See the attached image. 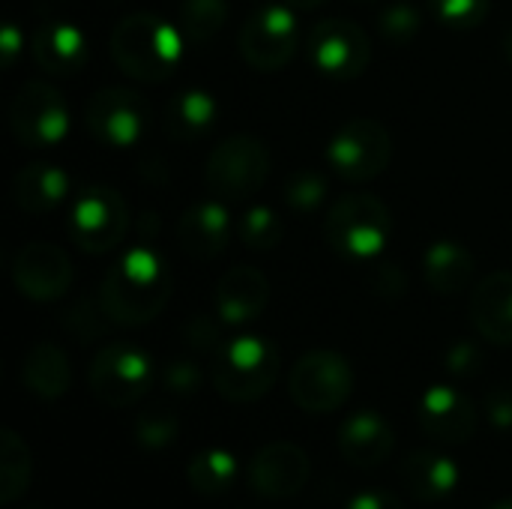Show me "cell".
<instances>
[{
    "mask_svg": "<svg viewBox=\"0 0 512 509\" xmlns=\"http://www.w3.org/2000/svg\"><path fill=\"white\" fill-rule=\"evenodd\" d=\"M171 300V270L165 258L150 246L138 243L126 249L105 273L99 285V309L111 324L141 327L159 318Z\"/></svg>",
    "mask_w": 512,
    "mask_h": 509,
    "instance_id": "obj_1",
    "label": "cell"
},
{
    "mask_svg": "<svg viewBox=\"0 0 512 509\" xmlns=\"http://www.w3.org/2000/svg\"><path fill=\"white\" fill-rule=\"evenodd\" d=\"M111 57L114 63L138 81H165L177 72L183 60V36L174 24L153 12L126 15L111 33Z\"/></svg>",
    "mask_w": 512,
    "mask_h": 509,
    "instance_id": "obj_2",
    "label": "cell"
},
{
    "mask_svg": "<svg viewBox=\"0 0 512 509\" xmlns=\"http://www.w3.org/2000/svg\"><path fill=\"white\" fill-rule=\"evenodd\" d=\"M282 372V357L270 339H228L213 360V387L228 402H258L273 390Z\"/></svg>",
    "mask_w": 512,
    "mask_h": 509,
    "instance_id": "obj_3",
    "label": "cell"
},
{
    "mask_svg": "<svg viewBox=\"0 0 512 509\" xmlns=\"http://www.w3.org/2000/svg\"><path fill=\"white\" fill-rule=\"evenodd\" d=\"M390 228L393 219L384 201L366 192L342 195L324 219V240L345 261H372L384 252Z\"/></svg>",
    "mask_w": 512,
    "mask_h": 509,
    "instance_id": "obj_4",
    "label": "cell"
},
{
    "mask_svg": "<svg viewBox=\"0 0 512 509\" xmlns=\"http://www.w3.org/2000/svg\"><path fill=\"white\" fill-rule=\"evenodd\" d=\"M273 159L261 138L255 135H231L207 156L204 186L225 201L252 198L264 180L270 177Z\"/></svg>",
    "mask_w": 512,
    "mask_h": 509,
    "instance_id": "obj_5",
    "label": "cell"
},
{
    "mask_svg": "<svg viewBox=\"0 0 512 509\" xmlns=\"http://www.w3.org/2000/svg\"><path fill=\"white\" fill-rule=\"evenodd\" d=\"M69 105L63 93L48 81H27L18 87L9 105V129L18 144L30 150H48L66 141L69 135Z\"/></svg>",
    "mask_w": 512,
    "mask_h": 509,
    "instance_id": "obj_6",
    "label": "cell"
},
{
    "mask_svg": "<svg viewBox=\"0 0 512 509\" xmlns=\"http://www.w3.org/2000/svg\"><path fill=\"white\" fill-rule=\"evenodd\" d=\"M288 393L306 414H333L354 393V369L336 351H309L294 363Z\"/></svg>",
    "mask_w": 512,
    "mask_h": 509,
    "instance_id": "obj_7",
    "label": "cell"
},
{
    "mask_svg": "<svg viewBox=\"0 0 512 509\" xmlns=\"http://www.w3.org/2000/svg\"><path fill=\"white\" fill-rule=\"evenodd\" d=\"M129 231V210L111 186H87L69 210V237L87 255L114 252Z\"/></svg>",
    "mask_w": 512,
    "mask_h": 509,
    "instance_id": "obj_8",
    "label": "cell"
},
{
    "mask_svg": "<svg viewBox=\"0 0 512 509\" xmlns=\"http://www.w3.org/2000/svg\"><path fill=\"white\" fill-rule=\"evenodd\" d=\"M90 393L108 408H129L153 384V363L150 357L126 342H114L96 351L90 372H87Z\"/></svg>",
    "mask_w": 512,
    "mask_h": 509,
    "instance_id": "obj_9",
    "label": "cell"
},
{
    "mask_svg": "<svg viewBox=\"0 0 512 509\" xmlns=\"http://www.w3.org/2000/svg\"><path fill=\"white\" fill-rule=\"evenodd\" d=\"M393 159V138L390 132L369 117L348 120L336 129L327 147L330 168L348 183H369L387 171Z\"/></svg>",
    "mask_w": 512,
    "mask_h": 509,
    "instance_id": "obj_10",
    "label": "cell"
},
{
    "mask_svg": "<svg viewBox=\"0 0 512 509\" xmlns=\"http://www.w3.org/2000/svg\"><path fill=\"white\" fill-rule=\"evenodd\" d=\"M84 123L90 138H96L102 147L129 150L144 138L150 126V108L141 93L129 87H102L90 96L84 108Z\"/></svg>",
    "mask_w": 512,
    "mask_h": 509,
    "instance_id": "obj_11",
    "label": "cell"
},
{
    "mask_svg": "<svg viewBox=\"0 0 512 509\" xmlns=\"http://www.w3.org/2000/svg\"><path fill=\"white\" fill-rule=\"evenodd\" d=\"M300 45V27L291 6L264 3L240 30V54L258 72H279L291 63Z\"/></svg>",
    "mask_w": 512,
    "mask_h": 509,
    "instance_id": "obj_12",
    "label": "cell"
},
{
    "mask_svg": "<svg viewBox=\"0 0 512 509\" xmlns=\"http://www.w3.org/2000/svg\"><path fill=\"white\" fill-rule=\"evenodd\" d=\"M372 60V42L366 30L348 18L318 21L309 33V63L336 81H351L366 72Z\"/></svg>",
    "mask_w": 512,
    "mask_h": 509,
    "instance_id": "obj_13",
    "label": "cell"
},
{
    "mask_svg": "<svg viewBox=\"0 0 512 509\" xmlns=\"http://www.w3.org/2000/svg\"><path fill=\"white\" fill-rule=\"evenodd\" d=\"M12 282H15L18 294H24L33 303L60 300L72 285L69 255L54 243L33 240L18 249V255L12 261Z\"/></svg>",
    "mask_w": 512,
    "mask_h": 509,
    "instance_id": "obj_14",
    "label": "cell"
},
{
    "mask_svg": "<svg viewBox=\"0 0 512 509\" xmlns=\"http://www.w3.org/2000/svg\"><path fill=\"white\" fill-rule=\"evenodd\" d=\"M309 456L303 447L291 444V441H276L261 447L252 462H249V486L258 498L267 501H285L303 492L306 480H309Z\"/></svg>",
    "mask_w": 512,
    "mask_h": 509,
    "instance_id": "obj_15",
    "label": "cell"
},
{
    "mask_svg": "<svg viewBox=\"0 0 512 509\" xmlns=\"http://www.w3.org/2000/svg\"><path fill=\"white\" fill-rule=\"evenodd\" d=\"M420 429L438 444H465L477 432V408L456 387H429L417 405Z\"/></svg>",
    "mask_w": 512,
    "mask_h": 509,
    "instance_id": "obj_16",
    "label": "cell"
},
{
    "mask_svg": "<svg viewBox=\"0 0 512 509\" xmlns=\"http://www.w3.org/2000/svg\"><path fill=\"white\" fill-rule=\"evenodd\" d=\"M216 315L222 324L237 327L264 315L270 303V279L255 267H231L216 282Z\"/></svg>",
    "mask_w": 512,
    "mask_h": 509,
    "instance_id": "obj_17",
    "label": "cell"
},
{
    "mask_svg": "<svg viewBox=\"0 0 512 509\" xmlns=\"http://www.w3.org/2000/svg\"><path fill=\"white\" fill-rule=\"evenodd\" d=\"M231 240V216L219 201L192 204L177 222V243L195 261H213Z\"/></svg>",
    "mask_w": 512,
    "mask_h": 509,
    "instance_id": "obj_18",
    "label": "cell"
},
{
    "mask_svg": "<svg viewBox=\"0 0 512 509\" xmlns=\"http://www.w3.org/2000/svg\"><path fill=\"white\" fill-rule=\"evenodd\" d=\"M396 447V435L384 417L375 411H360L351 420L342 423L339 429V453L348 465L354 468H378L390 459Z\"/></svg>",
    "mask_w": 512,
    "mask_h": 509,
    "instance_id": "obj_19",
    "label": "cell"
},
{
    "mask_svg": "<svg viewBox=\"0 0 512 509\" xmlns=\"http://www.w3.org/2000/svg\"><path fill=\"white\" fill-rule=\"evenodd\" d=\"M30 51L42 72L75 75L78 69H84V63L90 57V42L81 27L66 24V21H51L33 33Z\"/></svg>",
    "mask_w": 512,
    "mask_h": 509,
    "instance_id": "obj_20",
    "label": "cell"
},
{
    "mask_svg": "<svg viewBox=\"0 0 512 509\" xmlns=\"http://www.w3.org/2000/svg\"><path fill=\"white\" fill-rule=\"evenodd\" d=\"M471 321L492 345H512V273H489L471 297Z\"/></svg>",
    "mask_w": 512,
    "mask_h": 509,
    "instance_id": "obj_21",
    "label": "cell"
},
{
    "mask_svg": "<svg viewBox=\"0 0 512 509\" xmlns=\"http://www.w3.org/2000/svg\"><path fill=\"white\" fill-rule=\"evenodd\" d=\"M69 186L72 180L60 165L33 162L12 177V201L18 204V210L30 216H42L66 201Z\"/></svg>",
    "mask_w": 512,
    "mask_h": 509,
    "instance_id": "obj_22",
    "label": "cell"
},
{
    "mask_svg": "<svg viewBox=\"0 0 512 509\" xmlns=\"http://www.w3.org/2000/svg\"><path fill=\"white\" fill-rule=\"evenodd\" d=\"M402 483L414 501H444L459 486V465L435 450H417L402 465Z\"/></svg>",
    "mask_w": 512,
    "mask_h": 509,
    "instance_id": "obj_23",
    "label": "cell"
},
{
    "mask_svg": "<svg viewBox=\"0 0 512 509\" xmlns=\"http://www.w3.org/2000/svg\"><path fill=\"white\" fill-rule=\"evenodd\" d=\"M21 384L42 402H57L72 384L69 357L54 342H39L21 363Z\"/></svg>",
    "mask_w": 512,
    "mask_h": 509,
    "instance_id": "obj_24",
    "label": "cell"
},
{
    "mask_svg": "<svg viewBox=\"0 0 512 509\" xmlns=\"http://www.w3.org/2000/svg\"><path fill=\"white\" fill-rule=\"evenodd\" d=\"M423 276L426 285L441 297L462 294L474 282V258L462 243L438 240L423 255Z\"/></svg>",
    "mask_w": 512,
    "mask_h": 509,
    "instance_id": "obj_25",
    "label": "cell"
},
{
    "mask_svg": "<svg viewBox=\"0 0 512 509\" xmlns=\"http://www.w3.org/2000/svg\"><path fill=\"white\" fill-rule=\"evenodd\" d=\"M216 117H219L216 96L201 90V87H189V90H180L168 102V108H165V132L174 141H183V144L198 141L216 126Z\"/></svg>",
    "mask_w": 512,
    "mask_h": 509,
    "instance_id": "obj_26",
    "label": "cell"
},
{
    "mask_svg": "<svg viewBox=\"0 0 512 509\" xmlns=\"http://www.w3.org/2000/svg\"><path fill=\"white\" fill-rule=\"evenodd\" d=\"M240 462L231 450H204L189 462V486L204 498L225 495L237 480Z\"/></svg>",
    "mask_w": 512,
    "mask_h": 509,
    "instance_id": "obj_27",
    "label": "cell"
},
{
    "mask_svg": "<svg viewBox=\"0 0 512 509\" xmlns=\"http://www.w3.org/2000/svg\"><path fill=\"white\" fill-rule=\"evenodd\" d=\"M30 450L27 444L12 432V429H3L0 432V504L9 507L15 504L27 486H30Z\"/></svg>",
    "mask_w": 512,
    "mask_h": 509,
    "instance_id": "obj_28",
    "label": "cell"
},
{
    "mask_svg": "<svg viewBox=\"0 0 512 509\" xmlns=\"http://www.w3.org/2000/svg\"><path fill=\"white\" fill-rule=\"evenodd\" d=\"M228 21V0H183L180 3V27L183 33L204 45L210 42Z\"/></svg>",
    "mask_w": 512,
    "mask_h": 509,
    "instance_id": "obj_29",
    "label": "cell"
},
{
    "mask_svg": "<svg viewBox=\"0 0 512 509\" xmlns=\"http://www.w3.org/2000/svg\"><path fill=\"white\" fill-rule=\"evenodd\" d=\"M285 225L270 207H249L240 219V240L252 252H270L282 243Z\"/></svg>",
    "mask_w": 512,
    "mask_h": 509,
    "instance_id": "obj_30",
    "label": "cell"
},
{
    "mask_svg": "<svg viewBox=\"0 0 512 509\" xmlns=\"http://www.w3.org/2000/svg\"><path fill=\"white\" fill-rule=\"evenodd\" d=\"M324 198H327V177L321 171L300 168L285 180V204L300 216L315 213L324 204Z\"/></svg>",
    "mask_w": 512,
    "mask_h": 509,
    "instance_id": "obj_31",
    "label": "cell"
},
{
    "mask_svg": "<svg viewBox=\"0 0 512 509\" xmlns=\"http://www.w3.org/2000/svg\"><path fill=\"white\" fill-rule=\"evenodd\" d=\"M180 435V423L174 414L162 411V408H153L147 411L144 417H138L135 423V444L144 450V453H162L168 447H174Z\"/></svg>",
    "mask_w": 512,
    "mask_h": 509,
    "instance_id": "obj_32",
    "label": "cell"
},
{
    "mask_svg": "<svg viewBox=\"0 0 512 509\" xmlns=\"http://www.w3.org/2000/svg\"><path fill=\"white\" fill-rule=\"evenodd\" d=\"M420 24H423L420 12H417L411 3H405V0L384 6V12L378 15V30H381V36H384L390 45H396V48H399V45H408V42L420 33Z\"/></svg>",
    "mask_w": 512,
    "mask_h": 509,
    "instance_id": "obj_33",
    "label": "cell"
},
{
    "mask_svg": "<svg viewBox=\"0 0 512 509\" xmlns=\"http://www.w3.org/2000/svg\"><path fill=\"white\" fill-rule=\"evenodd\" d=\"M435 18L450 30H471L486 21L489 0H429Z\"/></svg>",
    "mask_w": 512,
    "mask_h": 509,
    "instance_id": "obj_34",
    "label": "cell"
},
{
    "mask_svg": "<svg viewBox=\"0 0 512 509\" xmlns=\"http://www.w3.org/2000/svg\"><path fill=\"white\" fill-rule=\"evenodd\" d=\"M162 384L174 396H192L201 387V369L192 360H171L162 372Z\"/></svg>",
    "mask_w": 512,
    "mask_h": 509,
    "instance_id": "obj_35",
    "label": "cell"
},
{
    "mask_svg": "<svg viewBox=\"0 0 512 509\" xmlns=\"http://www.w3.org/2000/svg\"><path fill=\"white\" fill-rule=\"evenodd\" d=\"M444 366H447V372L456 375V378H474V375L483 369V354H480V348L471 345V342H456V345L447 351Z\"/></svg>",
    "mask_w": 512,
    "mask_h": 509,
    "instance_id": "obj_36",
    "label": "cell"
},
{
    "mask_svg": "<svg viewBox=\"0 0 512 509\" xmlns=\"http://www.w3.org/2000/svg\"><path fill=\"white\" fill-rule=\"evenodd\" d=\"M183 336H186V342H189L192 348H198V351H219V348L225 345V342L219 339V327H216V321H213V318H207V315L192 318V321L186 324Z\"/></svg>",
    "mask_w": 512,
    "mask_h": 509,
    "instance_id": "obj_37",
    "label": "cell"
},
{
    "mask_svg": "<svg viewBox=\"0 0 512 509\" xmlns=\"http://www.w3.org/2000/svg\"><path fill=\"white\" fill-rule=\"evenodd\" d=\"M486 417L495 429H512V384H498L486 396Z\"/></svg>",
    "mask_w": 512,
    "mask_h": 509,
    "instance_id": "obj_38",
    "label": "cell"
},
{
    "mask_svg": "<svg viewBox=\"0 0 512 509\" xmlns=\"http://www.w3.org/2000/svg\"><path fill=\"white\" fill-rule=\"evenodd\" d=\"M21 48H24L21 30H18L15 24H3V30H0V60H3L6 66H12L15 57L21 54Z\"/></svg>",
    "mask_w": 512,
    "mask_h": 509,
    "instance_id": "obj_39",
    "label": "cell"
},
{
    "mask_svg": "<svg viewBox=\"0 0 512 509\" xmlns=\"http://www.w3.org/2000/svg\"><path fill=\"white\" fill-rule=\"evenodd\" d=\"M348 509H405L402 507V501L396 498V495H390V492H363V495H357Z\"/></svg>",
    "mask_w": 512,
    "mask_h": 509,
    "instance_id": "obj_40",
    "label": "cell"
},
{
    "mask_svg": "<svg viewBox=\"0 0 512 509\" xmlns=\"http://www.w3.org/2000/svg\"><path fill=\"white\" fill-rule=\"evenodd\" d=\"M324 3L327 0H288V6H294V9H318Z\"/></svg>",
    "mask_w": 512,
    "mask_h": 509,
    "instance_id": "obj_41",
    "label": "cell"
},
{
    "mask_svg": "<svg viewBox=\"0 0 512 509\" xmlns=\"http://www.w3.org/2000/svg\"><path fill=\"white\" fill-rule=\"evenodd\" d=\"M504 57L510 60V66H512V27L504 33Z\"/></svg>",
    "mask_w": 512,
    "mask_h": 509,
    "instance_id": "obj_42",
    "label": "cell"
},
{
    "mask_svg": "<svg viewBox=\"0 0 512 509\" xmlns=\"http://www.w3.org/2000/svg\"><path fill=\"white\" fill-rule=\"evenodd\" d=\"M495 509H512V498H510V501H501V504H498Z\"/></svg>",
    "mask_w": 512,
    "mask_h": 509,
    "instance_id": "obj_43",
    "label": "cell"
},
{
    "mask_svg": "<svg viewBox=\"0 0 512 509\" xmlns=\"http://www.w3.org/2000/svg\"><path fill=\"white\" fill-rule=\"evenodd\" d=\"M363 3H369V0H363Z\"/></svg>",
    "mask_w": 512,
    "mask_h": 509,
    "instance_id": "obj_44",
    "label": "cell"
}]
</instances>
